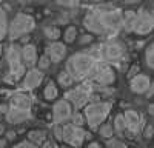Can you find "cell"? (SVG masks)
Instances as JSON below:
<instances>
[{"instance_id": "cell-11", "label": "cell", "mask_w": 154, "mask_h": 148, "mask_svg": "<svg viewBox=\"0 0 154 148\" xmlns=\"http://www.w3.org/2000/svg\"><path fill=\"white\" fill-rule=\"evenodd\" d=\"M65 99L68 102H71L75 108H82L89 102V93H88V90L79 86V88H74V90L68 91L65 94Z\"/></svg>"}, {"instance_id": "cell-5", "label": "cell", "mask_w": 154, "mask_h": 148, "mask_svg": "<svg viewBox=\"0 0 154 148\" xmlns=\"http://www.w3.org/2000/svg\"><path fill=\"white\" fill-rule=\"evenodd\" d=\"M35 28V20L28 14H17L8 25V35L11 40L20 39L22 35L29 34Z\"/></svg>"}, {"instance_id": "cell-25", "label": "cell", "mask_w": 154, "mask_h": 148, "mask_svg": "<svg viewBox=\"0 0 154 148\" xmlns=\"http://www.w3.org/2000/svg\"><path fill=\"white\" fill-rule=\"evenodd\" d=\"M72 82H74V79L71 77V74L66 69H63V71L59 72V83H60V86H69V85H72Z\"/></svg>"}, {"instance_id": "cell-33", "label": "cell", "mask_w": 154, "mask_h": 148, "mask_svg": "<svg viewBox=\"0 0 154 148\" xmlns=\"http://www.w3.org/2000/svg\"><path fill=\"white\" fill-rule=\"evenodd\" d=\"M62 134H63V130L60 127V123H56V127H54V137H56V140H62Z\"/></svg>"}, {"instance_id": "cell-32", "label": "cell", "mask_w": 154, "mask_h": 148, "mask_svg": "<svg viewBox=\"0 0 154 148\" xmlns=\"http://www.w3.org/2000/svg\"><path fill=\"white\" fill-rule=\"evenodd\" d=\"M106 146H109V148H112V146H120V148H123V146H125V143H123L122 140L114 139V136H112V137L106 139Z\"/></svg>"}, {"instance_id": "cell-2", "label": "cell", "mask_w": 154, "mask_h": 148, "mask_svg": "<svg viewBox=\"0 0 154 148\" xmlns=\"http://www.w3.org/2000/svg\"><path fill=\"white\" fill-rule=\"evenodd\" d=\"M99 68V62L94 56L88 53H75L66 62V71L74 80H83L89 76H94Z\"/></svg>"}, {"instance_id": "cell-21", "label": "cell", "mask_w": 154, "mask_h": 148, "mask_svg": "<svg viewBox=\"0 0 154 148\" xmlns=\"http://www.w3.org/2000/svg\"><path fill=\"white\" fill-rule=\"evenodd\" d=\"M8 25H9V22H8L6 12L3 8H0V42L8 35Z\"/></svg>"}, {"instance_id": "cell-47", "label": "cell", "mask_w": 154, "mask_h": 148, "mask_svg": "<svg viewBox=\"0 0 154 148\" xmlns=\"http://www.w3.org/2000/svg\"><path fill=\"white\" fill-rule=\"evenodd\" d=\"M2 53H3V48H2V45H0V57H2Z\"/></svg>"}, {"instance_id": "cell-45", "label": "cell", "mask_w": 154, "mask_h": 148, "mask_svg": "<svg viewBox=\"0 0 154 148\" xmlns=\"http://www.w3.org/2000/svg\"><path fill=\"white\" fill-rule=\"evenodd\" d=\"M5 133V128H3V125H2V123H0V136H2Z\"/></svg>"}, {"instance_id": "cell-9", "label": "cell", "mask_w": 154, "mask_h": 148, "mask_svg": "<svg viewBox=\"0 0 154 148\" xmlns=\"http://www.w3.org/2000/svg\"><path fill=\"white\" fill-rule=\"evenodd\" d=\"M72 114V106L71 103L66 100V99H62V100H57L53 106V120L54 123H62L69 120Z\"/></svg>"}, {"instance_id": "cell-12", "label": "cell", "mask_w": 154, "mask_h": 148, "mask_svg": "<svg viewBox=\"0 0 154 148\" xmlns=\"http://www.w3.org/2000/svg\"><path fill=\"white\" fill-rule=\"evenodd\" d=\"M151 79L149 76H146V74H136V76H133L130 79V88L133 93L136 94H145L146 90H148V86L151 85Z\"/></svg>"}, {"instance_id": "cell-24", "label": "cell", "mask_w": 154, "mask_h": 148, "mask_svg": "<svg viewBox=\"0 0 154 148\" xmlns=\"http://www.w3.org/2000/svg\"><path fill=\"white\" fill-rule=\"evenodd\" d=\"M145 62L149 69L154 68V45L152 43H149L145 49Z\"/></svg>"}, {"instance_id": "cell-49", "label": "cell", "mask_w": 154, "mask_h": 148, "mask_svg": "<svg viewBox=\"0 0 154 148\" xmlns=\"http://www.w3.org/2000/svg\"><path fill=\"white\" fill-rule=\"evenodd\" d=\"M2 2H5V0H0V3H2Z\"/></svg>"}, {"instance_id": "cell-7", "label": "cell", "mask_w": 154, "mask_h": 148, "mask_svg": "<svg viewBox=\"0 0 154 148\" xmlns=\"http://www.w3.org/2000/svg\"><path fill=\"white\" fill-rule=\"evenodd\" d=\"M154 28V19L149 11H146L145 8L140 9L139 12H136V20H134V26H133V32L137 35H146L152 31Z\"/></svg>"}, {"instance_id": "cell-16", "label": "cell", "mask_w": 154, "mask_h": 148, "mask_svg": "<svg viewBox=\"0 0 154 148\" xmlns=\"http://www.w3.org/2000/svg\"><path fill=\"white\" fill-rule=\"evenodd\" d=\"M22 59H23V63L32 68L35 63H37V59H38V54H37V48L35 45L32 43H25L23 48H22Z\"/></svg>"}, {"instance_id": "cell-36", "label": "cell", "mask_w": 154, "mask_h": 148, "mask_svg": "<svg viewBox=\"0 0 154 148\" xmlns=\"http://www.w3.org/2000/svg\"><path fill=\"white\" fill-rule=\"evenodd\" d=\"M89 42H93V35H91V34H83L80 39H79V43H80V45H86V43H89Z\"/></svg>"}, {"instance_id": "cell-3", "label": "cell", "mask_w": 154, "mask_h": 148, "mask_svg": "<svg viewBox=\"0 0 154 148\" xmlns=\"http://www.w3.org/2000/svg\"><path fill=\"white\" fill-rule=\"evenodd\" d=\"M111 113V103L109 102H93L85 105L83 116L86 119V123L91 130H97L102 122H105L106 117Z\"/></svg>"}, {"instance_id": "cell-48", "label": "cell", "mask_w": 154, "mask_h": 148, "mask_svg": "<svg viewBox=\"0 0 154 148\" xmlns=\"http://www.w3.org/2000/svg\"><path fill=\"white\" fill-rule=\"evenodd\" d=\"M96 2H103V0H96Z\"/></svg>"}, {"instance_id": "cell-17", "label": "cell", "mask_w": 154, "mask_h": 148, "mask_svg": "<svg viewBox=\"0 0 154 148\" xmlns=\"http://www.w3.org/2000/svg\"><path fill=\"white\" fill-rule=\"evenodd\" d=\"M29 117H31L29 109H20V108L9 106V109L6 111V120L9 123H20Z\"/></svg>"}, {"instance_id": "cell-14", "label": "cell", "mask_w": 154, "mask_h": 148, "mask_svg": "<svg viewBox=\"0 0 154 148\" xmlns=\"http://www.w3.org/2000/svg\"><path fill=\"white\" fill-rule=\"evenodd\" d=\"M46 56L51 59V62H62L66 56V46L65 43H60V42H56L53 40V43H49L48 48H46Z\"/></svg>"}, {"instance_id": "cell-29", "label": "cell", "mask_w": 154, "mask_h": 148, "mask_svg": "<svg viewBox=\"0 0 154 148\" xmlns=\"http://www.w3.org/2000/svg\"><path fill=\"white\" fill-rule=\"evenodd\" d=\"M69 119L72 120L71 123H74V125H77V127H83L85 125V116L82 113H79V111H77V113H72Z\"/></svg>"}, {"instance_id": "cell-6", "label": "cell", "mask_w": 154, "mask_h": 148, "mask_svg": "<svg viewBox=\"0 0 154 148\" xmlns=\"http://www.w3.org/2000/svg\"><path fill=\"white\" fill-rule=\"evenodd\" d=\"M62 130H63L62 140L66 142L68 145H72V146H80L85 139L91 137L89 133H85V130L82 127H77L74 123H68V125L62 127Z\"/></svg>"}, {"instance_id": "cell-15", "label": "cell", "mask_w": 154, "mask_h": 148, "mask_svg": "<svg viewBox=\"0 0 154 148\" xmlns=\"http://www.w3.org/2000/svg\"><path fill=\"white\" fill-rule=\"evenodd\" d=\"M94 79L100 85H112L116 82V72L111 66H102V68H97Z\"/></svg>"}, {"instance_id": "cell-19", "label": "cell", "mask_w": 154, "mask_h": 148, "mask_svg": "<svg viewBox=\"0 0 154 148\" xmlns=\"http://www.w3.org/2000/svg\"><path fill=\"white\" fill-rule=\"evenodd\" d=\"M134 20H136V12L128 9L125 12H122V28L126 32H133V26H134Z\"/></svg>"}, {"instance_id": "cell-34", "label": "cell", "mask_w": 154, "mask_h": 148, "mask_svg": "<svg viewBox=\"0 0 154 148\" xmlns=\"http://www.w3.org/2000/svg\"><path fill=\"white\" fill-rule=\"evenodd\" d=\"M152 134H154V127L149 123V125H146L145 130H143V136H145L146 139H151V137H152Z\"/></svg>"}, {"instance_id": "cell-30", "label": "cell", "mask_w": 154, "mask_h": 148, "mask_svg": "<svg viewBox=\"0 0 154 148\" xmlns=\"http://www.w3.org/2000/svg\"><path fill=\"white\" fill-rule=\"evenodd\" d=\"M37 65H38V69H46V68H49V65H51V59L45 54V56H42V57L37 59Z\"/></svg>"}, {"instance_id": "cell-37", "label": "cell", "mask_w": 154, "mask_h": 148, "mask_svg": "<svg viewBox=\"0 0 154 148\" xmlns=\"http://www.w3.org/2000/svg\"><path fill=\"white\" fill-rule=\"evenodd\" d=\"M137 72H139V66H137V65H133V66L130 68V71H128V77L131 79L133 76H136Z\"/></svg>"}, {"instance_id": "cell-44", "label": "cell", "mask_w": 154, "mask_h": 148, "mask_svg": "<svg viewBox=\"0 0 154 148\" xmlns=\"http://www.w3.org/2000/svg\"><path fill=\"white\" fill-rule=\"evenodd\" d=\"M89 146H97V148H99L100 143H99V142H91V143H89Z\"/></svg>"}, {"instance_id": "cell-41", "label": "cell", "mask_w": 154, "mask_h": 148, "mask_svg": "<svg viewBox=\"0 0 154 148\" xmlns=\"http://www.w3.org/2000/svg\"><path fill=\"white\" fill-rule=\"evenodd\" d=\"M20 39H22V43H28V42H29V35H28V34H25V35L20 37Z\"/></svg>"}, {"instance_id": "cell-18", "label": "cell", "mask_w": 154, "mask_h": 148, "mask_svg": "<svg viewBox=\"0 0 154 148\" xmlns=\"http://www.w3.org/2000/svg\"><path fill=\"white\" fill-rule=\"evenodd\" d=\"M9 106L20 108V109H31V99H29V96L23 94V93H17L11 97Z\"/></svg>"}, {"instance_id": "cell-4", "label": "cell", "mask_w": 154, "mask_h": 148, "mask_svg": "<svg viewBox=\"0 0 154 148\" xmlns=\"http://www.w3.org/2000/svg\"><path fill=\"white\" fill-rule=\"evenodd\" d=\"M6 59L9 65V76L6 77V82H17L19 79L23 77L25 66H26L22 59V48H19L17 45H9Z\"/></svg>"}, {"instance_id": "cell-10", "label": "cell", "mask_w": 154, "mask_h": 148, "mask_svg": "<svg viewBox=\"0 0 154 148\" xmlns=\"http://www.w3.org/2000/svg\"><path fill=\"white\" fill-rule=\"evenodd\" d=\"M123 120H125V131H128L130 134H137L142 128V119L134 109H126L123 113Z\"/></svg>"}, {"instance_id": "cell-27", "label": "cell", "mask_w": 154, "mask_h": 148, "mask_svg": "<svg viewBox=\"0 0 154 148\" xmlns=\"http://www.w3.org/2000/svg\"><path fill=\"white\" fill-rule=\"evenodd\" d=\"M43 32H45V35L48 37L49 40H57V39H60V29H59L57 26H46V28L43 29Z\"/></svg>"}, {"instance_id": "cell-40", "label": "cell", "mask_w": 154, "mask_h": 148, "mask_svg": "<svg viewBox=\"0 0 154 148\" xmlns=\"http://www.w3.org/2000/svg\"><path fill=\"white\" fill-rule=\"evenodd\" d=\"M9 109V105H0V113L6 114V111Z\"/></svg>"}, {"instance_id": "cell-13", "label": "cell", "mask_w": 154, "mask_h": 148, "mask_svg": "<svg viewBox=\"0 0 154 148\" xmlns=\"http://www.w3.org/2000/svg\"><path fill=\"white\" fill-rule=\"evenodd\" d=\"M42 80H43V72L40 69H35L32 66V68H29V71L26 74H25L23 88L25 90H34V88H37V86L42 83Z\"/></svg>"}, {"instance_id": "cell-23", "label": "cell", "mask_w": 154, "mask_h": 148, "mask_svg": "<svg viewBox=\"0 0 154 148\" xmlns=\"http://www.w3.org/2000/svg\"><path fill=\"white\" fill-rule=\"evenodd\" d=\"M28 139H29L32 143H35V145H40V143H43V140L46 139V133L42 131V130H32V131L28 133Z\"/></svg>"}, {"instance_id": "cell-39", "label": "cell", "mask_w": 154, "mask_h": 148, "mask_svg": "<svg viewBox=\"0 0 154 148\" xmlns=\"http://www.w3.org/2000/svg\"><path fill=\"white\" fill-rule=\"evenodd\" d=\"M152 93H154V85L151 83V85L148 86V90H146L145 94H146V97H152Z\"/></svg>"}, {"instance_id": "cell-35", "label": "cell", "mask_w": 154, "mask_h": 148, "mask_svg": "<svg viewBox=\"0 0 154 148\" xmlns=\"http://www.w3.org/2000/svg\"><path fill=\"white\" fill-rule=\"evenodd\" d=\"M16 146H17V148H23V146H26V148H35L37 145H35V143H32V142H31V140L28 139V140H23V142H19V143H17Z\"/></svg>"}, {"instance_id": "cell-8", "label": "cell", "mask_w": 154, "mask_h": 148, "mask_svg": "<svg viewBox=\"0 0 154 148\" xmlns=\"http://www.w3.org/2000/svg\"><path fill=\"white\" fill-rule=\"evenodd\" d=\"M100 51H102V56H103L105 60L116 62V60H120L125 56V46L117 40H111L102 46Z\"/></svg>"}, {"instance_id": "cell-28", "label": "cell", "mask_w": 154, "mask_h": 148, "mask_svg": "<svg viewBox=\"0 0 154 148\" xmlns=\"http://www.w3.org/2000/svg\"><path fill=\"white\" fill-rule=\"evenodd\" d=\"M63 39H65L66 43H72L77 39V29H75V26H68L65 34H63Z\"/></svg>"}, {"instance_id": "cell-26", "label": "cell", "mask_w": 154, "mask_h": 148, "mask_svg": "<svg viewBox=\"0 0 154 148\" xmlns=\"http://www.w3.org/2000/svg\"><path fill=\"white\" fill-rule=\"evenodd\" d=\"M112 128L117 134L125 133V120H123V114H117L114 117V123H112Z\"/></svg>"}, {"instance_id": "cell-1", "label": "cell", "mask_w": 154, "mask_h": 148, "mask_svg": "<svg viewBox=\"0 0 154 148\" xmlns=\"http://www.w3.org/2000/svg\"><path fill=\"white\" fill-rule=\"evenodd\" d=\"M83 25L93 34H99V35L114 34L119 29H122V11L119 9L91 11L85 16Z\"/></svg>"}, {"instance_id": "cell-46", "label": "cell", "mask_w": 154, "mask_h": 148, "mask_svg": "<svg viewBox=\"0 0 154 148\" xmlns=\"http://www.w3.org/2000/svg\"><path fill=\"white\" fill-rule=\"evenodd\" d=\"M125 2H128V3H137V2H140V0H125Z\"/></svg>"}, {"instance_id": "cell-22", "label": "cell", "mask_w": 154, "mask_h": 148, "mask_svg": "<svg viewBox=\"0 0 154 148\" xmlns=\"http://www.w3.org/2000/svg\"><path fill=\"white\" fill-rule=\"evenodd\" d=\"M97 130H99V134H100L103 139H109V137H112V136H114L112 123H109V122H102Z\"/></svg>"}, {"instance_id": "cell-38", "label": "cell", "mask_w": 154, "mask_h": 148, "mask_svg": "<svg viewBox=\"0 0 154 148\" xmlns=\"http://www.w3.org/2000/svg\"><path fill=\"white\" fill-rule=\"evenodd\" d=\"M16 139V131H8L6 133V140H14Z\"/></svg>"}, {"instance_id": "cell-20", "label": "cell", "mask_w": 154, "mask_h": 148, "mask_svg": "<svg viewBox=\"0 0 154 148\" xmlns=\"http://www.w3.org/2000/svg\"><path fill=\"white\" fill-rule=\"evenodd\" d=\"M59 96V90H57V86L53 80H48L46 82V86H45V90H43V97L46 99L48 102H53L56 100Z\"/></svg>"}, {"instance_id": "cell-31", "label": "cell", "mask_w": 154, "mask_h": 148, "mask_svg": "<svg viewBox=\"0 0 154 148\" xmlns=\"http://www.w3.org/2000/svg\"><path fill=\"white\" fill-rule=\"evenodd\" d=\"M57 3L62 6H66V8H75V6H79L80 0H57Z\"/></svg>"}, {"instance_id": "cell-42", "label": "cell", "mask_w": 154, "mask_h": 148, "mask_svg": "<svg viewBox=\"0 0 154 148\" xmlns=\"http://www.w3.org/2000/svg\"><path fill=\"white\" fill-rule=\"evenodd\" d=\"M6 143H8V140H6V139H0V148L6 146Z\"/></svg>"}, {"instance_id": "cell-43", "label": "cell", "mask_w": 154, "mask_h": 148, "mask_svg": "<svg viewBox=\"0 0 154 148\" xmlns=\"http://www.w3.org/2000/svg\"><path fill=\"white\" fill-rule=\"evenodd\" d=\"M148 113H149L151 116L154 114V105H149V106H148Z\"/></svg>"}]
</instances>
